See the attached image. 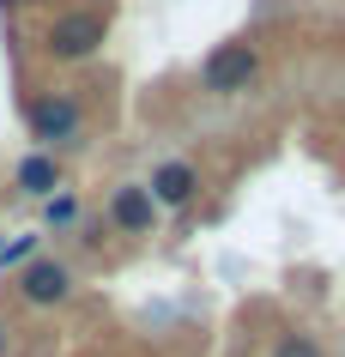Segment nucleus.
Wrapping results in <instances>:
<instances>
[{"label": "nucleus", "mask_w": 345, "mask_h": 357, "mask_svg": "<svg viewBox=\"0 0 345 357\" xmlns=\"http://www.w3.org/2000/svg\"><path fill=\"white\" fill-rule=\"evenodd\" d=\"M103 37H109V19L91 13V6H73V13H55L49 19L43 49H49V61H85V55L103 49Z\"/></svg>", "instance_id": "1"}, {"label": "nucleus", "mask_w": 345, "mask_h": 357, "mask_svg": "<svg viewBox=\"0 0 345 357\" xmlns=\"http://www.w3.org/2000/svg\"><path fill=\"white\" fill-rule=\"evenodd\" d=\"M261 79V55H254L249 43H218L206 61H200V85L212 97H243Z\"/></svg>", "instance_id": "2"}, {"label": "nucleus", "mask_w": 345, "mask_h": 357, "mask_svg": "<svg viewBox=\"0 0 345 357\" xmlns=\"http://www.w3.org/2000/svg\"><path fill=\"white\" fill-rule=\"evenodd\" d=\"M79 128H85V115H79V103L67 91H43L37 103H31V139H43V146H73Z\"/></svg>", "instance_id": "3"}, {"label": "nucleus", "mask_w": 345, "mask_h": 357, "mask_svg": "<svg viewBox=\"0 0 345 357\" xmlns=\"http://www.w3.org/2000/svg\"><path fill=\"white\" fill-rule=\"evenodd\" d=\"M109 225L121 230V236H152L158 225V200L146 182H121V188L109 194Z\"/></svg>", "instance_id": "4"}, {"label": "nucleus", "mask_w": 345, "mask_h": 357, "mask_svg": "<svg viewBox=\"0 0 345 357\" xmlns=\"http://www.w3.org/2000/svg\"><path fill=\"white\" fill-rule=\"evenodd\" d=\"M67 291H73V273L61 261H49V255H37V261L19 266V297L37 303V309H49V303H67Z\"/></svg>", "instance_id": "5"}, {"label": "nucleus", "mask_w": 345, "mask_h": 357, "mask_svg": "<svg viewBox=\"0 0 345 357\" xmlns=\"http://www.w3.org/2000/svg\"><path fill=\"white\" fill-rule=\"evenodd\" d=\"M146 188H152L158 206H188L194 194H200V169L182 164V158H170V164H158V169H152V182H146Z\"/></svg>", "instance_id": "6"}, {"label": "nucleus", "mask_w": 345, "mask_h": 357, "mask_svg": "<svg viewBox=\"0 0 345 357\" xmlns=\"http://www.w3.org/2000/svg\"><path fill=\"white\" fill-rule=\"evenodd\" d=\"M13 182H19V194H37V200H55V188H61V164H55V151H31V158H19V169H13Z\"/></svg>", "instance_id": "7"}, {"label": "nucleus", "mask_w": 345, "mask_h": 357, "mask_svg": "<svg viewBox=\"0 0 345 357\" xmlns=\"http://www.w3.org/2000/svg\"><path fill=\"white\" fill-rule=\"evenodd\" d=\"M273 357H327V351H321V339H315V333H279Z\"/></svg>", "instance_id": "8"}, {"label": "nucleus", "mask_w": 345, "mask_h": 357, "mask_svg": "<svg viewBox=\"0 0 345 357\" xmlns=\"http://www.w3.org/2000/svg\"><path fill=\"white\" fill-rule=\"evenodd\" d=\"M37 261V236H13V243H0V266H24Z\"/></svg>", "instance_id": "9"}, {"label": "nucleus", "mask_w": 345, "mask_h": 357, "mask_svg": "<svg viewBox=\"0 0 345 357\" xmlns=\"http://www.w3.org/2000/svg\"><path fill=\"white\" fill-rule=\"evenodd\" d=\"M79 218V200L73 194H55V200H49V230H67Z\"/></svg>", "instance_id": "10"}, {"label": "nucleus", "mask_w": 345, "mask_h": 357, "mask_svg": "<svg viewBox=\"0 0 345 357\" xmlns=\"http://www.w3.org/2000/svg\"><path fill=\"white\" fill-rule=\"evenodd\" d=\"M0 333H6V327H0ZM0 345H6V339H0Z\"/></svg>", "instance_id": "11"}, {"label": "nucleus", "mask_w": 345, "mask_h": 357, "mask_svg": "<svg viewBox=\"0 0 345 357\" xmlns=\"http://www.w3.org/2000/svg\"><path fill=\"white\" fill-rule=\"evenodd\" d=\"M0 6H13V0H0Z\"/></svg>", "instance_id": "12"}]
</instances>
